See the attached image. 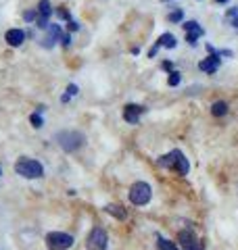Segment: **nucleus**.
Listing matches in <instances>:
<instances>
[{
  "label": "nucleus",
  "instance_id": "1",
  "mask_svg": "<svg viewBox=\"0 0 238 250\" xmlns=\"http://www.w3.org/2000/svg\"><path fill=\"white\" fill-rule=\"evenodd\" d=\"M157 165L163 167V169L176 171V173L182 175V177L190 173V163H188V159L184 156V152L178 150V148H173V150H169L167 154L159 156V159H157Z\"/></svg>",
  "mask_w": 238,
  "mask_h": 250
},
{
  "label": "nucleus",
  "instance_id": "2",
  "mask_svg": "<svg viewBox=\"0 0 238 250\" xmlns=\"http://www.w3.org/2000/svg\"><path fill=\"white\" fill-rule=\"evenodd\" d=\"M57 142L65 152H75L84 146L86 142V136L82 131H75V129H65V131H59L57 134Z\"/></svg>",
  "mask_w": 238,
  "mask_h": 250
},
{
  "label": "nucleus",
  "instance_id": "3",
  "mask_svg": "<svg viewBox=\"0 0 238 250\" xmlns=\"http://www.w3.org/2000/svg\"><path fill=\"white\" fill-rule=\"evenodd\" d=\"M15 173L25 177V179H38V177L44 175V167H42V163L23 156V159H19L17 163H15Z\"/></svg>",
  "mask_w": 238,
  "mask_h": 250
},
{
  "label": "nucleus",
  "instance_id": "4",
  "mask_svg": "<svg viewBox=\"0 0 238 250\" xmlns=\"http://www.w3.org/2000/svg\"><path fill=\"white\" fill-rule=\"evenodd\" d=\"M128 196H130L132 205L144 207V205L150 202V198H153V188H150L146 182H136V184H132Z\"/></svg>",
  "mask_w": 238,
  "mask_h": 250
},
{
  "label": "nucleus",
  "instance_id": "5",
  "mask_svg": "<svg viewBox=\"0 0 238 250\" xmlns=\"http://www.w3.org/2000/svg\"><path fill=\"white\" fill-rule=\"evenodd\" d=\"M46 248L48 250H69L71 246H73V236L71 233H65V231H50L46 233Z\"/></svg>",
  "mask_w": 238,
  "mask_h": 250
},
{
  "label": "nucleus",
  "instance_id": "6",
  "mask_svg": "<svg viewBox=\"0 0 238 250\" xmlns=\"http://www.w3.org/2000/svg\"><path fill=\"white\" fill-rule=\"evenodd\" d=\"M86 248L88 250H109V236L102 228H92L86 240Z\"/></svg>",
  "mask_w": 238,
  "mask_h": 250
},
{
  "label": "nucleus",
  "instance_id": "7",
  "mask_svg": "<svg viewBox=\"0 0 238 250\" xmlns=\"http://www.w3.org/2000/svg\"><path fill=\"white\" fill-rule=\"evenodd\" d=\"M178 242H180V246L184 248V250H205L201 238H198L196 231L190 229V228L178 231Z\"/></svg>",
  "mask_w": 238,
  "mask_h": 250
},
{
  "label": "nucleus",
  "instance_id": "8",
  "mask_svg": "<svg viewBox=\"0 0 238 250\" xmlns=\"http://www.w3.org/2000/svg\"><path fill=\"white\" fill-rule=\"evenodd\" d=\"M50 15H52L50 2H48V0H40V4H38V17H36V25H38L40 29H46V27L50 25V23H48Z\"/></svg>",
  "mask_w": 238,
  "mask_h": 250
},
{
  "label": "nucleus",
  "instance_id": "9",
  "mask_svg": "<svg viewBox=\"0 0 238 250\" xmlns=\"http://www.w3.org/2000/svg\"><path fill=\"white\" fill-rule=\"evenodd\" d=\"M144 111L146 108L140 106V104H125L123 106V121L130 123V125H136V123H140V115Z\"/></svg>",
  "mask_w": 238,
  "mask_h": 250
},
{
  "label": "nucleus",
  "instance_id": "10",
  "mask_svg": "<svg viewBox=\"0 0 238 250\" xmlns=\"http://www.w3.org/2000/svg\"><path fill=\"white\" fill-rule=\"evenodd\" d=\"M221 54L219 52H213V54H209V57L207 59H205V61H201V62H198V69H201V71H205V73H215L217 71V69H219V65H221Z\"/></svg>",
  "mask_w": 238,
  "mask_h": 250
},
{
  "label": "nucleus",
  "instance_id": "11",
  "mask_svg": "<svg viewBox=\"0 0 238 250\" xmlns=\"http://www.w3.org/2000/svg\"><path fill=\"white\" fill-rule=\"evenodd\" d=\"M4 40L9 46H13V48H17V46H21L23 42H25V31L23 29H9L4 34Z\"/></svg>",
  "mask_w": 238,
  "mask_h": 250
},
{
  "label": "nucleus",
  "instance_id": "12",
  "mask_svg": "<svg viewBox=\"0 0 238 250\" xmlns=\"http://www.w3.org/2000/svg\"><path fill=\"white\" fill-rule=\"evenodd\" d=\"M46 29H48V36L44 38V46H46V48H52L54 42L63 38V29H61L59 23H54V25H48Z\"/></svg>",
  "mask_w": 238,
  "mask_h": 250
},
{
  "label": "nucleus",
  "instance_id": "13",
  "mask_svg": "<svg viewBox=\"0 0 238 250\" xmlns=\"http://www.w3.org/2000/svg\"><path fill=\"white\" fill-rule=\"evenodd\" d=\"M105 210L111 215V217H115V219H119V221H123V219H128V210H125L121 205H107L105 207Z\"/></svg>",
  "mask_w": 238,
  "mask_h": 250
},
{
  "label": "nucleus",
  "instance_id": "14",
  "mask_svg": "<svg viewBox=\"0 0 238 250\" xmlns=\"http://www.w3.org/2000/svg\"><path fill=\"white\" fill-rule=\"evenodd\" d=\"M228 111H230V106H228V103H224V100H217V103L211 104V115L213 117H226Z\"/></svg>",
  "mask_w": 238,
  "mask_h": 250
},
{
  "label": "nucleus",
  "instance_id": "15",
  "mask_svg": "<svg viewBox=\"0 0 238 250\" xmlns=\"http://www.w3.org/2000/svg\"><path fill=\"white\" fill-rule=\"evenodd\" d=\"M176 44H178V40H176V36L173 34H163V36H159V40H157V46H165V48H176Z\"/></svg>",
  "mask_w": 238,
  "mask_h": 250
},
{
  "label": "nucleus",
  "instance_id": "16",
  "mask_svg": "<svg viewBox=\"0 0 238 250\" xmlns=\"http://www.w3.org/2000/svg\"><path fill=\"white\" fill-rule=\"evenodd\" d=\"M157 250H180V248L167 238H157Z\"/></svg>",
  "mask_w": 238,
  "mask_h": 250
},
{
  "label": "nucleus",
  "instance_id": "17",
  "mask_svg": "<svg viewBox=\"0 0 238 250\" xmlns=\"http://www.w3.org/2000/svg\"><path fill=\"white\" fill-rule=\"evenodd\" d=\"M205 34V29L201 27V29H194V31H186V42L190 44V46H196V40L201 38Z\"/></svg>",
  "mask_w": 238,
  "mask_h": 250
},
{
  "label": "nucleus",
  "instance_id": "18",
  "mask_svg": "<svg viewBox=\"0 0 238 250\" xmlns=\"http://www.w3.org/2000/svg\"><path fill=\"white\" fill-rule=\"evenodd\" d=\"M182 19H184V11L182 9H176V11H171L167 15V21H171V23H180Z\"/></svg>",
  "mask_w": 238,
  "mask_h": 250
},
{
  "label": "nucleus",
  "instance_id": "19",
  "mask_svg": "<svg viewBox=\"0 0 238 250\" xmlns=\"http://www.w3.org/2000/svg\"><path fill=\"white\" fill-rule=\"evenodd\" d=\"M182 82V73L180 71H169V77H167V83L171 88H176V85Z\"/></svg>",
  "mask_w": 238,
  "mask_h": 250
},
{
  "label": "nucleus",
  "instance_id": "20",
  "mask_svg": "<svg viewBox=\"0 0 238 250\" xmlns=\"http://www.w3.org/2000/svg\"><path fill=\"white\" fill-rule=\"evenodd\" d=\"M29 121H31V125H34V127H42V125H44V119H42V115H40V111H36L34 115H31Z\"/></svg>",
  "mask_w": 238,
  "mask_h": 250
},
{
  "label": "nucleus",
  "instance_id": "21",
  "mask_svg": "<svg viewBox=\"0 0 238 250\" xmlns=\"http://www.w3.org/2000/svg\"><path fill=\"white\" fill-rule=\"evenodd\" d=\"M75 94H77V85H73V83L67 85V94L63 96V103H67V100H69L71 96H75Z\"/></svg>",
  "mask_w": 238,
  "mask_h": 250
},
{
  "label": "nucleus",
  "instance_id": "22",
  "mask_svg": "<svg viewBox=\"0 0 238 250\" xmlns=\"http://www.w3.org/2000/svg\"><path fill=\"white\" fill-rule=\"evenodd\" d=\"M57 17H59V19L69 21V19H71V15H69V11L65 9V6H59V9H57Z\"/></svg>",
  "mask_w": 238,
  "mask_h": 250
},
{
  "label": "nucleus",
  "instance_id": "23",
  "mask_svg": "<svg viewBox=\"0 0 238 250\" xmlns=\"http://www.w3.org/2000/svg\"><path fill=\"white\" fill-rule=\"evenodd\" d=\"M182 27H184L186 31H194V29H201V25H198L196 21H186V23H184V25H182Z\"/></svg>",
  "mask_w": 238,
  "mask_h": 250
},
{
  "label": "nucleus",
  "instance_id": "24",
  "mask_svg": "<svg viewBox=\"0 0 238 250\" xmlns=\"http://www.w3.org/2000/svg\"><path fill=\"white\" fill-rule=\"evenodd\" d=\"M38 17V11H25V13H23V19H25V21H34Z\"/></svg>",
  "mask_w": 238,
  "mask_h": 250
},
{
  "label": "nucleus",
  "instance_id": "25",
  "mask_svg": "<svg viewBox=\"0 0 238 250\" xmlns=\"http://www.w3.org/2000/svg\"><path fill=\"white\" fill-rule=\"evenodd\" d=\"M67 29H69V31H77V29H79V23H75L73 19H69V21H67Z\"/></svg>",
  "mask_w": 238,
  "mask_h": 250
},
{
  "label": "nucleus",
  "instance_id": "26",
  "mask_svg": "<svg viewBox=\"0 0 238 250\" xmlns=\"http://www.w3.org/2000/svg\"><path fill=\"white\" fill-rule=\"evenodd\" d=\"M61 42H63V46H69V44H71V36H69V34H63Z\"/></svg>",
  "mask_w": 238,
  "mask_h": 250
},
{
  "label": "nucleus",
  "instance_id": "27",
  "mask_svg": "<svg viewBox=\"0 0 238 250\" xmlns=\"http://www.w3.org/2000/svg\"><path fill=\"white\" fill-rule=\"evenodd\" d=\"M236 15H238V9L234 6V9H230V11L226 13V17H228V19H232V17H236Z\"/></svg>",
  "mask_w": 238,
  "mask_h": 250
},
{
  "label": "nucleus",
  "instance_id": "28",
  "mask_svg": "<svg viewBox=\"0 0 238 250\" xmlns=\"http://www.w3.org/2000/svg\"><path fill=\"white\" fill-rule=\"evenodd\" d=\"M161 67L165 69V71H173V69H171V62H169V61H165V62H163V65H161Z\"/></svg>",
  "mask_w": 238,
  "mask_h": 250
},
{
  "label": "nucleus",
  "instance_id": "29",
  "mask_svg": "<svg viewBox=\"0 0 238 250\" xmlns=\"http://www.w3.org/2000/svg\"><path fill=\"white\" fill-rule=\"evenodd\" d=\"M230 25L238 29V15H236V17H232V19H230Z\"/></svg>",
  "mask_w": 238,
  "mask_h": 250
},
{
  "label": "nucleus",
  "instance_id": "30",
  "mask_svg": "<svg viewBox=\"0 0 238 250\" xmlns=\"http://www.w3.org/2000/svg\"><path fill=\"white\" fill-rule=\"evenodd\" d=\"M207 52H209V54H213V52H217V50H215V48H213V46H211V44H207Z\"/></svg>",
  "mask_w": 238,
  "mask_h": 250
},
{
  "label": "nucleus",
  "instance_id": "31",
  "mask_svg": "<svg viewBox=\"0 0 238 250\" xmlns=\"http://www.w3.org/2000/svg\"><path fill=\"white\" fill-rule=\"evenodd\" d=\"M215 2H217V4H226V2H228V0H215Z\"/></svg>",
  "mask_w": 238,
  "mask_h": 250
},
{
  "label": "nucleus",
  "instance_id": "32",
  "mask_svg": "<svg viewBox=\"0 0 238 250\" xmlns=\"http://www.w3.org/2000/svg\"><path fill=\"white\" fill-rule=\"evenodd\" d=\"M0 175H2V169H0Z\"/></svg>",
  "mask_w": 238,
  "mask_h": 250
},
{
  "label": "nucleus",
  "instance_id": "33",
  "mask_svg": "<svg viewBox=\"0 0 238 250\" xmlns=\"http://www.w3.org/2000/svg\"><path fill=\"white\" fill-rule=\"evenodd\" d=\"M163 2H167V0H163Z\"/></svg>",
  "mask_w": 238,
  "mask_h": 250
}]
</instances>
